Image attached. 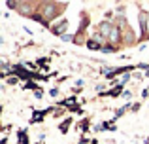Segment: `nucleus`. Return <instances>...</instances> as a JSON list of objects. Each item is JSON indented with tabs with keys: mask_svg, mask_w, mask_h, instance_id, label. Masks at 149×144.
I'll return each instance as SVG.
<instances>
[{
	"mask_svg": "<svg viewBox=\"0 0 149 144\" xmlns=\"http://www.w3.org/2000/svg\"><path fill=\"white\" fill-rule=\"evenodd\" d=\"M87 48H91V49H102L98 40H89V42H87Z\"/></svg>",
	"mask_w": 149,
	"mask_h": 144,
	"instance_id": "7",
	"label": "nucleus"
},
{
	"mask_svg": "<svg viewBox=\"0 0 149 144\" xmlns=\"http://www.w3.org/2000/svg\"><path fill=\"white\" fill-rule=\"evenodd\" d=\"M11 72L15 74V78L19 76V78H23V80H26V78H30V76H32V74H30L29 70H26V68L23 67V65H15V67L11 68Z\"/></svg>",
	"mask_w": 149,
	"mask_h": 144,
	"instance_id": "1",
	"label": "nucleus"
},
{
	"mask_svg": "<svg viewBox=\"0 0 149 144\" xmlns=\"http://www.w3.org/2000/svg\"><path fill=\"white\" fill-rule=\"evenodd\" d=\"M38 85L34 84V81H26V85H25V89H36Z\"/></svg>",
	"mask_w": 149,
	"mask_h": 144,
	"instance_id": "11",
	"label": "nucleus"
},
{
	"mask_svg": "<svg viewBox=\"0 0 149 144\" xmlns=\"http://www.w3.org/2000/svg\"><path fill=\"white\" fill-rule=\"evenodd\" d=\"M8 84H11V85L17 84V78H10V80H8Z\"/></svg>",
	"mask_w": 149,
	"mask_h": 144,
	"instance_id": "14",
	"label": "nucleus"
},
{
	"mask_svg": "<svg viewBox=\"0 0 149 144\" xmlns=\"http://www.w3.org/2000/svg\"><path fill=\"white\" fill-rule=\"evenodd\" d=\"M66 27H68V21H66V19H62V21L58 23L57 27H53V29H51V30H53L55 34H62V32H64V30H66ZM62 36H64V34H62Z\"/></svg>",
	"mask_w": 149,
	"mask_h": 144,
	"instance_id": "4",
	"label": "nucleus"
},
{
	"mask_svg": "<svg viewBox=\"0 0 149 144\" xmlns=\"http://www.w3.org/2000/svg\"><path fill=\"white\" fill-rule=\"evenodd\" d=\"M140 29H142V36H146L147 34V13L146 11L140 13Z\"/></svg>",
	"mask_w": 149,
	"mask_h": 144,
	"instance_id": "3",
	"label": "nucleus"
},
{
	"mask_svg": "<svg viewBox=\"0 0 149 144\" xmlns=\"http://www.w3.org/2000/svg\"><path fill=\"white\" fill-rule=\"evenodd\" d=\"M121 89H123V85L117 84V87H115V89H111V91H109V95H111V97H117V95L121 93Z\"/></svg>",
	"mask_w": 149,
	"mask_h": 144,
	"instance_id": "9",
	"label": "nucleus"
},
{
	"mask_svg": "<svg viewBox=\"0 0 149 144\" xmlns=\"http://www.w3.org/2000/svg\"><path fill=\"white\" fill-rule=\"evenodd\" d=\"M70 123H72V119H66V122L64 123H62V125H61V133H66V131H68V127H70Z\"/></svg>",
	"mask_w": 149,
	"mask_h": 144,
	"instance_id": "8",
	"label": "nucleus"
},
{
	"mask_svg": "<svg viewBox=\"0 0 149 144\" xmlns=\"http://www.w3.org/2000/svg\"><path fill=\"white\" fill-rule=\"evenodd\" d=\"M57 95H58V89L53 87V89H51V97H57Z\"/></svg>",
	"mask_w": 149,
	"mask_h": 144,
	"instance_id": "13",
	"label": "nucleus"
},
{
	"mask_svg": "<svg viewBox=\"0 0 149 144\" xmlns=\"http://www.w3.org/2000/svg\"><path fill=\"white\" fill-rule=\"evenodd\" d=\"M147 91H149V89H147Z\"/></svg>",
	"mask_w": 149,
	"mask_h": 144,
	"instance_id": "16",
	"label": "nucleus"
},
{
	"mask_svg": "<svg viewBox=\"0 0 149 144\" xmlns=\"http://www.w3.org/2000/svg\"><path fill=\"white\" fill-rule=\"evenodd\" d=\"M61 40H64V42H70V40H72V36H70V34H64V36H61Z\"/></svg>",
	"mask_w": 149,
	"mask_h": 144,
	"instance_id": "12",
	"label": "nucleus"
},
{
	"mask_svg": "<svg viewBox=\"0 0 149 144\" xmlns=\"http://www.w3.org/2000/svg\"><path fill=\"white\" fill-rule=\"evenodd\" d=\"M2 144H8V140H6V138H4V140H2Z\"/></svg>",
	"mask_w": 149,
	"mask_h": 144,
	"instance_id": "15",
	"label": "nucleus"
},
{
	"mask_svg": "<svg viewBox=\"0 0 149 144\" xmlns=\"http://www.w3.org/2000/svg\"><path fill=\"white\" fill-rule=\"evenodd\" d=\"M119 38H121V29L119 27H113V30L109 32V36H108V42H111V44H117L119 42Z\"/></svg>",
	"mask_w": 149,
	"mask_h": 144,
	"instance_id": "2",
	"label": "nucleus"
},
{
	"mask_svg": "<svg viewBox=\"0 0 149 144\" xmlns=\"http://www.w3.org/2000/svg\"><path fill=\"white\" fill-rule=\"evenodd\" d=\"M17 138H19V144H29V138H26L25 129H21V131L17 133Z\"/></svg>",
	"mask_w": 149,
	"mask_h": 144,
	"instance_id": "6",
	"label": "nucleus"
},
{
	"mask_svg": "<svg viewBox=\"0 0 149 144\" xmlns=\"http://www.w3.org/2000/svg\"><path fill=\"white\" fill-rule=\"evenodd\" d=\"M102 51H104V53H111V51H115V48H111V46H104Z\"/></svg>",
	"mask_w": 149,
	"mask_h": 144,
	"instance_id": "10",
	"label": "nucleus"
},
{
	"mask_svg": "<svg viewBox=\"0 0 149 144\" xmlns=\"http://www.w3.org/2000/svg\"><path fill=\"white\" fill-rule=\"evenodd\" d=\"M47 114V112H34V116L32 118H30V123H38V122H42V119H44V116Z\"/></svg>",
	"mask_w": 149,
	"mask_h": 144,
	"instance_id": "5",
	"label": "nucleus"
}]
</instances>
